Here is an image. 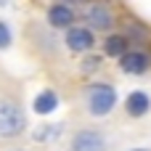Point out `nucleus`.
<instances>
[{
    "instance_id": "f8f14e48",
    "label": "nucleus",
    "mask_w": 151,
    "mask_h": 151,
    "mask_svg": "<svg viewBox=\"0 0 151 151\" xmlns=\"http://www.w3.org/2000/svg\"><path fill=\"white\" fill-rule=\"evenodd\" d=\"M0 151H29V149H21V146H3Z\"/></svg>"
},
{
    "instance_id": "39448f33",
    "label": "nucleus",
    "mask_w": 151,
    "mask_h": 151,
    "mask_svg": "<svg viewBox=\"0 0 151 151\" xmlns=\"http://www.w3.org/2000/svg\"><path fill=\"white\" fill-rule=\"evenodd\" d=\"M64 42L69 50L74 53H85L96 45V37H93V29L90 27H69L66 35H64Z\"/></svg>"
},
{
    "instance_id": "423d86ee",
    "label": "nucleus",
    "mask_w": 151,
    "mask_h": 151,
    "mask_svg": "<svg viewBox=\"0 0 151 151\" xmlns=\"http://www.w3.org/2000/svg\"><path fill=\"white\" fill-rule=\"evenodd\" d=\"M149 66H151V56L143 50H127L119 56V69L127 74H143Z\"/></svg>"
},
{
    "instance_id": "ddd939ff",
    "label": "nucleus",
    "mask_w": 151,
    "mask_h": 151,
    "mask_svg": "<svg viewBox=\"0 0 151 151\" xmlns=\"http://www.w3.org/2000/svg\"><path fill=\"white\" fill-rule=\"evenodd\" d=\"M130 151H151V149H130Z\"/></svg>"
},
{
    "instance_id": "f03ea898",
    "label": "nucleus",
    "mask_w": 151,
    "mask_h": 151,
    "mask_svg": "<svg viewBox=\"0 0 151 151\" xmlns=\"http://www.w3.org/2000/svg\"><path fill=\"white\" fill-rule=\"evenodd\" d=\"M114 143H111V135L101 127H77L72 135H69V143H66V151H111Z\"/></svg>"
},
{
    "instance_id": "1a4fd4ad",
    "label": "nucleus",
    "mask_w": 151,
    "mask_h": 151,
    "mask_svg": "<svg viewBox=\"0 0 151 151\" xmlns=\"http://www.w3.org/2000/svg\"><path fill=\"white\" fill-rule=\"evenodd\" d=\"M104 48H106V53H109V56L119 58L122 53H127V37H122V35H111V37H106Z\"/></svg>"
},
{
    "instance_id": "20e7f679",
    "label": "nucleus",
    "mask_w": 151,
    "mask_h": 151,
    "mask_svg": "<svg viewBox=\"0 0 151 151\" xmlns=\"http://www.w3.org/2000/svg\"><path fill=\"white\" fill-rule=\"evenodd\" d=\"M82 19L96 32H106V29H111L117 24V13L106 0H88L82 5Z\"/></svg>"
},
{
    "instance_id": "7ed1b4c3",
    "label": "nucleus",
    "mask_w": 151,
    "mask_h": 151,
    "mask_svg": "<svg viewBox=\"0 0 151 151\" xmlns=\"http://www.w3.org/2000/svg\"><path fill=\"white\" fill-rule=\"evenodd\" d=\"M117 106V90L106 82H93L85 90V109L93 117H106Z\"/></svg>"
},
{
    "instance_id": "f257e3e1",
    "label": "nucleus",
    "mask_w": 151,
    "mask_h": 151,
    "mask_svg": "<svg viewBox=\"0 0 151 151\" xmlns=\"http://www.w3.org/2000/svg\"><path fill=\"white\" fill-rule=\"evenodd\" d=\"M27 127V114L13 93L0 90V138H16Z\"/></svg>"
},
{
    "instance_id": "9b49d317",
    "label": "nucleus",
    "mask_w": 151,
    "mask_h": 151,
    "mask_svg": "<svg viewBox=\"0 0 151 151\" xmlns=\"http://www.w3.org/2000/svg\"><path fill=\"white\" fill-rule=\"evenodd\" d=\"M8 45H11V29H8V24L0 21V50H5Z\"/></svg>"
},
{
    "instance_id": "9d476101",
    "label": "nucleus",
    "mask_w": 151,
    "mask_h": 151,
    "mask_svg": "<svg viewBox=\"0 0 151 151\" xmlns=\"http://www.w3.org/2000/svg\"><path fill=\"white\" fill-rule=\"evenodd\" d=\"M56 106H58V96H56L53 90L40 93V96H37V101H35V109H37L40 114H48V111H53Z\"/></svg>"
},
{
    "instance_id": "0eeeda50",
    "label": "nucleus",
    "mask_w": 151,
    "mask_h": 151,
    "mask_svg": "<svg viewBox=\"0 0 151 151\" xmlns=\"http://www.w3.org/2000/svg\"><path fill=\"white\" fill-rule=\"evenodd\" d=\"M77 19V13L66 5V3H56L48 8V24L50 27H72Z\"/></svg>"
},
{
    "instance_id": "4468645a",
    "label": "nucleus",
    "mask_w": 151,
    "mask_h": 151,
    "mask_svg": "<svg viewBox=\"0 0 151 151\" xmlns=\"http://www.w3.org/2000/svg\"><path fill=\"white\" fill-rule=\"evenodd\" d=\"M58 3H72V0H58Z\"/></svg>"
},
{
    "instance_id": "6e6552de",
    "label": "nucleus",
    "mask_w": 151,
    "mask_h": 151,
    "mask_svg": "<svg viewBox=\"0 0 151 151\" xmlns=\"http://www.w3.org/2000/svg\"><path fill=\"white\" fill-rule=\"evenodd\" d=\"M125 109H127V114H130V117H143V114L151 109V98L146 96V93L135 90V93H130V96H127Z\"/></svg>"
}]
</instances>
